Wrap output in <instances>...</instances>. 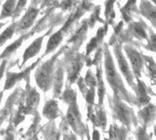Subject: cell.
Segmentation results:
<instances>
[{"instance_id": "cell-1", "label": "cell", "mask_w": 156, "mask_h": 140, "mask_svg": "<svg viewBox=\"0 0 156 140\" xmlns=\"http://www.w3.org/2000/svg\"><path fill=\"white\" fill-rule=\"evenodd\" d=\"M52 67H53V59L42 65L36 72V76H35L36 81L43 90H48V88L51 79Z\"/></svg>"}, {"instance_id": "cell-2", "label": "cell", "mask_w": 156, "mask_h": 140, "mask_svg": "<svg viewBox=\"0 0 156 140\" xmlns=\"http://www.w3.org/2000/svg\"><path fill=\"white\" fill-rule=\"evenodd\" d=\"M106 71H107V77L108 80L110 81L112 87H120V85L122 86V81L120 77L117 75L114 66H113V62L112 61V58L110 56V55L107 56V60H106Z\"/></svg>"}, {"instance_id": "cell-3", "label": "cell", "mask_w": 156, "mask_h": 140, "mask_svg": "<svg viewBox=\"0 0 156 140\" xmlns=\"http://www.w3.org/2000/svg\"><path fill=\"white\" fill-rule=\"evenodd\" d=\"M126 52H127L129 58L132 62L134 72L137 74V76H139L140 71L142 69V65H143V59H142L140 54L131 47H126Z\"/></svg>"}, {"instance_id": "cell-4", "label": "cell", "mask_w": 156, "mask_h": 140, "mask_svg": "<svg viewBox=\"0 0 156 140\" xmlns=\"http://www.w3.org/2000/svg\"><path fill=\"white\" fill-rule=\"evenodd\" d=\"M38 13V10L36 8H29V10L26 13V15L23 16L19 23V30H24L28 28L29 26H32L34 20L36 19V16Z\"/></svg>"}, {"instance_id": "cell-5", "label": "cell", "mask_w": 156, "mask_h": 140, "mask_svg": "<svg viewBox=\"0 0 156 140\" xmlns=\"http://www.w3.org/2000/svg\"><path fill=\"white\" fill-rule=\"evenodd\" d=\"M42 41H43V37H39L37 40H35L25 51L24 56H23V64L26 63L30 57H33L34 56H36L38 51L41 48V45H42Z\"/></svg>"}, {"instance_id": "cell-6", "label": "cell", "mask_w": 156, "mask_h": 140, "mask_svg": "<svg viewBox=\"0 0 156 140\" xmlns=\"http://www.w3.org/2000/svg\"><path fill=\"white\" fill-rule=\"evenodd\" d=\"M115 51H116V56H117V58H118V62H119L121 70H122V74L125 76V77L128 79L129 84H132L133 76H132V74H131V72H130V68H129V67H128V64H127L125 58L123 57V56L122 55V53L119 52L117 49H116Z\"/></svg>"}, {"instance_id": "cell-7", "label": "cell", "mask_w": 156, "mask_h": 140, "mask_svg": "<svg viewBox=\"0 0 156 140\" xmlns=\"http://www.w3.org/2000/svg\"><path fill=\"white\" fill-rule=\"evenodd\" d=\"M43 114L46 118H48L49 119L56 118L58 116V104H57V102L54 100L48 101L43 109Z\"/></svg>"}, {"instance_id": "cell-8", "label": "cell", "mask_w": 156, "mask_h": 140, "mask_svg": "<svg viewBox=\"0 0 156 140\" xmlns=\"http://www.w3.org/2000/svg\"><path fill=\"white\" fill-rule=\"evenodd\" d=\"M62 41V34H61V30L56 34H54L48 40V46H47V49H46V53L45 54H48L49 52H51L53 49H55L58 44Z\"/></svg>"}, {"instance_id": "cell-9", "label": "cell", "mask_w": 156, "mask_h": 140, "mask_svg": "<svg viewBox=\"0 0 156 140\" xmlns=\"http://www.w3.org/2000/svg\"><path fill=\"white\" fill-rule=\"evenodd\" d=\"M116 113L118 114V117L121 118L122 121H123L125 123L129 122V119H130V118H129V111H128V108L124 105L118 104L117 107H116Z\"/></svg>"}, {"instance_id": "cell-10", "label": "cell", "mask_w": 156, "mask_h": 140, "mask_svg": "<svg viewBox=\"0 0 156 140\" xmlns=\"http://www.w3.org/2000/svg\"><path fill=\"white\" fill-rule=\"evenodd\" d=\"M15 2L16 0H7L4 6H3V10H2V14H1V16L0 18H3V17H6L8 15H11V13L13 12L14 10V5H15Z\"/></svg>"}, {"instance_id": "cell-11", "label": "cell", "mask_w": 156, "mask_h": 140, "mask_svg": "<svg viewBox=\"0 0 156 140\" xmlns=\"http://www.w3.org/2000/svg\"><path fill=\"white\" fill-rule=\"evenodd\" d=\"M23 39H24V36H23V37H21L19 40H16V42H14V43H13L12 45H10L9 46H7V47L5 48V50L4 51V53L1 55V57H5V56H8V55H9V54H11L13 51H15L17 47H19V46H20V45L22 44Z\"/></svg>"}, {"instance_id": "cell-12", "label": "cell", "mask_w": 156, "mask_h": 140, "mask_svg": "<svg viewBox=\"0 0 156 140\" xmlns=\"http://www.w3.org/2000/svg\"><path fill=\"white\" fill-rule=\"evenodd\" d=\"M62 79H63V73H62V70L59 68L57 71L55 78H54V86H55V90L57 93L60 91V88L62 86Z\"/></svg>"}, {"instance_id": "cell-13", "label": "cell", "mask_w": 156, "mask_h": 140, "mask_svg": "<svg viewBox=\"0 0 156 140\" xmlns=\"http://www.w3.org/2000/svg\"><path fill=\"white\" fill-rule=\"evenodd\" d=\"M15 26H16V24L12 25L11 26H9L7 29H5L4 31V33L0 36V45L4 44L7 39H9L12 36V35L14 33V30H15Z\"/></svg>"}, {"instance_id": "cell-14", "label": "cell", "mask_w": 156, "mask_h": 140, "mask_svg": "<svg viewBox=\"0 0 156 140\" xmlns=\"http://www.w3.org/2000/svg\"><path fill=\"white\" fill-rule=\"evenodd\" d=\"M139 92H140V100L144 105L145 103L148 102V97L146 95V90L141 81H139Z\"/></svg>"}, {"instance_id": "cell-15", "label": "cell", "mask_w": 156, "mask_h": 140, "mask_svg": "<svg viewBox=\"0 0 156 140\" xmlns=\"http://www.w3.org/2000/svg\"><path fill=\"white\" fill-rule=\"evenodd\" d=\"M133 31H134L136 36H138L140 37H144V38L146 37V33H145L144 29L138 23H135V25L133 26Z\"/></svg>"}, {"instance_id": "cell-16", "label": "cell", "mask_w": 156, "mask_h": 140, "mask_svg": "<svg viewBox=\"0 0 156 140\" xmlns=\"http://www.w3.org/2000/svg\"><path fill=\"white\" fill-rule=\"evenodd\" d=\"M97 44H98V38L94 37V38L89 43V45H88V46H87V54H88V55L95 48V46H97Z\"/></svg>"}, {"instance_id": "cell-17", "label": "cell", "mask_w": 156, "mask_h": 140, "mask_svg": "<svg viewBox=\"0 0 156 140\" xmlns=\"http://www.w3.org/2000/svg\"><path fill=\"white\" fill-rule=\"evenodd\" d=\"M4 70H5V63L0 67V79L3 76V73H4Z\"/></svg>"}, {"instance_id": "cell-18", "label": "cell", "mask_w": 156, "mask_h": 140, "mask_svg": "<svg viewBox=\"0 0 156 140\" xmlns=\"http://www.w3.org/2000/svg\"><path fill=\"white\" fill-rule=\"evenodd\" d=\"M2 95H3V93L1 92V93H0V100H1V96H2Z\"/></svg>"}]
</instances>
